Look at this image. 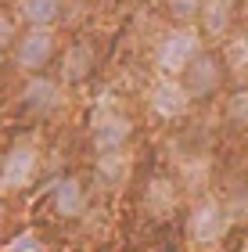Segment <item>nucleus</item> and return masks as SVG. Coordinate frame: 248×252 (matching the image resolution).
Returning <instances> with one entry per match:
<instances>
[{
  "label": "nucleus",
  "instance_id": "nucleus-12",
  "mask_svg": "<svg viewBox=\"0 0 248 252\" xmlns=\"http://www.w3.org/2000/svg\"><path fill=\"white\" fill-rule=\"evenodd\" d=\"M97 65V47L94 40H76L61 58V79L65 83H83Z\"/></svg>",
  "mask_w": 248,
  "mask_h": 252
},
{
  "label": "nucleus",
  "instance_id": "nucleus-2",
  "mask_svg": "<svg viewBox=\"0 0 248 252\" xmlns=\"http://www.w3.org/2000/svg\"><path fill=\"white\" fill-rule=\"evenodd\" d=\"M227 227H230V216H227L223 198H216V194H201V198L191 205L187 234H191V242H194L198 249H216L223 242V234H227Z\"/></svg>",
  "mask_w": 248,
  "mask_h": 252
},
{
  "label": "nucleus",
  "instance_id": "nucleus-4",
  "mask_svg": "<svg viewBox=\"0 0 248 252\" xmlns=\"http://www.w3.org/2000/svg\"><path fill=\"white\" fill-rule=\"evenodd\" d=\"M130 119L119 105H105L94 108V119H90V133H94V152L97 155H108V152H126V141H130Z\"/></svg>",
  "mask_w": 248,
  "mask_h": 252
},
{
  "label": "nucleus",
  "instance_id": "nucleus-21",
  "mask_svg": "<svg viewBox=\"0 0 248 252\" xmlns=\"http://www.w3.org/2000/svg\"><path fill=\"white\" fill-rule=\"evenodd\" d=\"M0 216H4V205H0Z\"/></svg>",
  "mask_w": 248,
  "mask_h": 252
},
{
  "label": "nucleus",
  "instance_id": "nucleus-8",
  "mask_svg": "<svg viewBox=\"0 0 248 252\" xmlns=\"http://www.w3.org/2000/svg\"><path fill=\"white\" fill-rule=\"evenodd\" d=\"M238 7H241V0H205V4H201V15H198L201 36H209V40L230 36L234 22H238Z\"/></svg>",
  "mask_w": 248,
  "mask_h": 252
},
{
  "label": "nucleus",
  "instance_id": "nucleus-1",
  "mask_svg": "<svg viewBox=\"0 0 248 252\" xmlns=\"http://www.w3.org/2000/svg\"><path fill=\"white\" fill-rule=\"evenodd\" d=\"M201 54V29L194 26H173L162 32L155 47V68L159 76H184V68Z\"/></svg>",
  "mask_w": 248,
  "mask_h": 252
},
{
  "label": "nucleus",
  "instance_id": "nucleus-15",
  "mask_svg": "<svg viewBox=\"0 0 248 252\" xmlns=\"http://www.w3.org/2000/svg\"><path fill=\"white\" fill-rule=\"evenodd\" d=\"M126 169H130V155H126V152H108V155H97V177L105 180L108 188L122 184Z\"/></svg>",
  "mask_w": 248,
  "mask_h": 252
},
{
  "label": "nucleus",
  "instance_id": "nucleus-6",
  "mask_svg": "<svg viewBox=\"0 0 248 252\" xmlns=\"http://www.w3.org/2000/svg\"><path fill=\"white\" fill-rule=\"evenodd\" d=\"M11 51H15V65L22 68V72H26V76H36V72H43L47 62L54 58L58 40H54L51 29H26Z\"/></svg>",
  "mask_w": 248,
  "mask_h": 252
},
{
  "label": "nucleus",
  "instance_id": "nucleus-9",
  "mask_svg": "<svg viewBox=\"0 0 248 252\" xmlns=\"http://www.w3.org/2000/svg\"><path fill=\"white\" fill-rule=\"evenodd\" d=\"M22 105L32 108V112H40V116H51L54 108L61 105V87H58V79H51V76H29V83L22 87Z\"/></svg>",
  "mask_w": 248,
  "mask_h": 252
},
{
  "label": "nucleus",
  "instance_id": "nucleus-3",
  "mask_svg": "<svg viewBox=\"0 0 248 252\" xmlns=\"http://www.w3.org/2000/svg\"><path fill=\"white\" fill-rule=\"evenodd\" d=\"M36 173H40V144L32 137H18L0 158V188L22 191L36 180Z\"/></svg>",
  "mask_w": 248,
  "mask_h": 252
},
{
  "label": "nucleus",
  "instance_id": "nucleus-13",
  "mask_svg": "<svg viewBox=\"0 0 248 252\" xmlns=\"http://www.w3.org/2000/svg\"><path fill=\"white\" fill-rule=\"evenodd\" d=\"M51 205L58 216H80L86 209V191L76 177H61L58 184L51 188Z\"/></svg>",
  "mask_w": 248,
  "mask_h": 252
},
{
  "label": "nucleus",
  "instance_id": "nucleus-7",
  "mask_svg": "<svg viewBox=\"0 0 248 252\" xmlns=\"http://www.w3.org/2000/svg\"><path fill=\"white\" fill-rule=\"evenodd\" d=\"M187 105H191V94L180 83V76H159L148 87V108L159 119H180L187 112Z\"/></svg>",
  "mask_w": 248,
  "mask_h": 252
},
{
  "label": "nucleus",
  "instance_id": "nucleus-16",
  "mask_svg": "<svg viewBox=\"0 0 248 252\" xmlns=\"http://www.w3.org/2000/svg\"><path fill=\"white\" fill-rule=\"evenodd\" d=\"M227 123L238 126V130H248V83L227 97Z\"/></svg>",
  "mask_w": 248,
  "mask_h": 252
},
{
  "label": "nucleus",
  "instance_id": "nucleus-10",
  "mask_svg": "<svg viewBox=\"0 0 248 252\" xmlns=\"http://www.w3.org/2000/svg\"><path fill=\"white\" fill-rule=\"evenodd\" d=\"M61 11L65 0H15V18L26 29H54Z\"/></svg>",
  "mask_w": 248,
  "mask_h": 252
},
{
  "label": "nucleus",
  "instance_id": "nucleus-19",
  "mask_svg": "<svg viewBox=\"0 0 248 252\" xmlns=\"http://www.w3.org/2000/svg\"><path fill=\"white\" fill-rule=\"evenodd\" d=\"M18 36H22V32H18V18L7 15V11H0V47H4V51L15 47Z\"/></svg>",
  "mask_w": 248,
  "mask_h": 252
},
{
  "label": "nucleus",
  "instance_id": "nucleus-20",
  "mask_svg": "<svg viewBox=\"0 0 248 252\" xmlns=\"http://www.w3.org/2000/svg\"><path fill=\"white\" fill-rule=\"evenodd\" d=\"M4 62H7V58H4V47H0V76H4Z\"/></svg>",
  "mask_w": 248,
  "mask_h": 252
},
{
  "label": "nucleus",
  "instance_id": "nucleus-17",
  "mask_svg": "<svg viewBox=\"0 0 248 252\" xmlns=\"http://www.w3.org/2000/svg\"><path fill=\"white\" fill-rule=\"evenodd\" d=\"M201 4L205 0H165V11L176 26H194L198 15H201Z\"/></svg>",
  "mask_w": 248,
  "mask_h": 252
},
{
  "label": "nucleus",
  "instance_id": "nucleus-11",
  "mask_svg": "<svg viewBox=\"0 0 248 252\" xmlns=\"http://www.w3.org/2000/svg\"><path fill=\"white\" fill-rule=\"evenodd\" d=\"M180 205V191L169 177H151L148 188H144V209H148L155 220H169Z\"/></svg>",
  "mask_w": 248,
  "mask_h": 252
},
{
  "label": "nucleus",
  "instance_id": "nucleus-18",
  "mask_svg": "<svg viewBox=\"0 0 248 252\" xmlns=\"http://www.w3.org/2000/svg\"><path fill=\"white\" fill-rule=\"evenodd\" d=\"M223 205H227V216H230V223H241V220H248V191H245L241 184H234V188L227 191Z\"/></svg>",
  "mask_w": 248,
  "mask_h": 252
},
{
  "label": "nucleus",
  "instance_id": "nucleus-5",
  "mask_svg": "<svg viewBox=\"0 0 248 252\" xmlns=\"http://www.w3.org/2000/svg\"><path fill=\"white\" fill-rule=\"evenodd\" d=\"M223 79H227V65H223V58H216L212 51H201L198 58L184 68L180 83L187 87L191 101H209L223 87Z\"/></svg>",
  "mask_w": 248,
  "mask_h": 252
},
{
  "label": "nucleus",
  "instance_id": "nucleus-14",
  "mask_svg": "<svg viewBox=\"0 0 248 252\" xmlns=\"http://www.w3.org/2000/svg\"><path fill=\"white\" fill-rule=\"evenodd\" d=\"M220 58H223V65H227V76L238 79V83H245L248 79V26L230 32Z\"/></svg>",
  "mask_w": 248,
  "mask_h": 252
}]
</instances>
